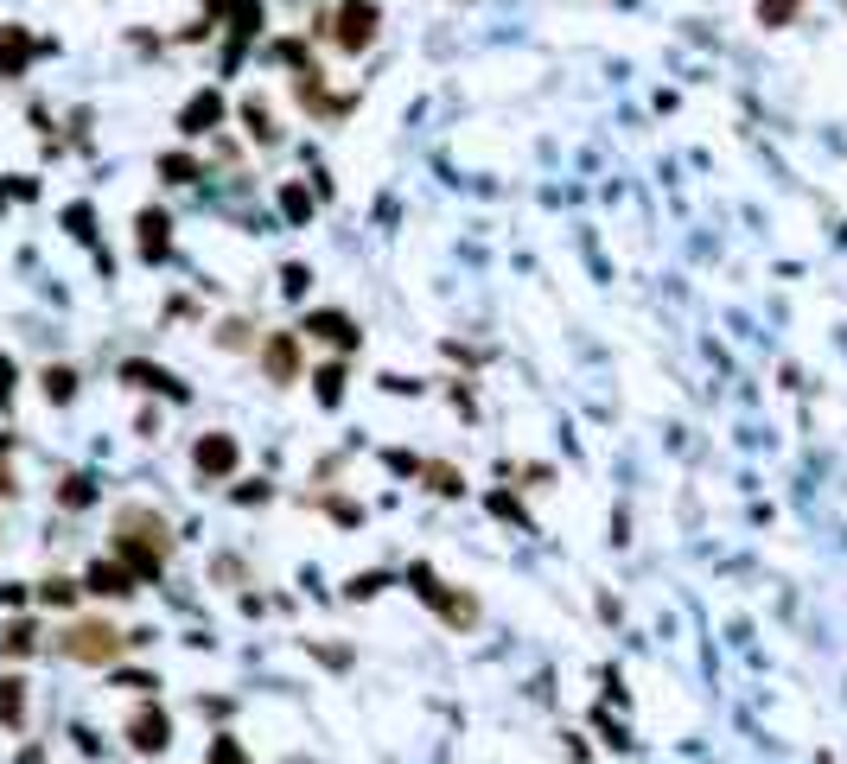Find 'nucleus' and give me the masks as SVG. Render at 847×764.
I'll return each mask as SVG.
<instances>
[{"mask_svg": "<svg viewBox=\"0 0 847 764\" xmlns=\"http://www.w3.org/2000/svg\"><path fill=\"white\" fill-rule=\"evenodd\" d=\"M7 382H13V363H7V357H0V395H7Z\"/></svg>", "mask_w": 847, "mask_h": 764, "instance_id": "obj_26", "label": "nucleus"}, {"mask_svg": "<svg viewBox=\"0 0 847 764\" xmlns=\"http://www.w3.org/2000/svg\"><path fill=\"white\" fill-rule=\"evenodd\" d=\"M39 599H45V605H71V599H77V580H45Z\"/></svg>", "mask_w": 847, "mask_h": 764, "instance_id": "obj_22", "label": "nucleus"}, {"mask_svg": "<svg viewBox=\"0 0 847 764\" xmlns=\"http://www.w3.org/2000/svg\"><path fill=\"white\" fill-rule=\"evenodd\" d=\"M45 395H51V402H71V395H77V370H64V363L45 370Z\"/></svg>", "mask_w": 847, "mask_h": 764, "instance_id": "obj_18", "label": "nucleus"}, {"mask_svg": "<svg viewBox=\"0 0 847 764\" xmlns=\"http://www.w3.org/2000/svg\"><path fill=\"white\" fill-rule=\"evenodd\" d=\"M0 726H13V733L26 726V682L20 675H0Z\"/></svg>", "mask_w": 847, "mask_h": 764, "instance_id": "obj_12", "label": "nucleus"}, {"mask_svg": "<svg viewBox=\"0 0 847 764\" xmlns=\"http://www.w3.org/2000/svg\"><path fill=\"white\" fill-rule=\"evenodd\" d=\"M211 764H249V752H242L236 733H217V739H211Z\"/></svg>", "mask_w": 847, "mask_h": 764, "instance_id": "obj_20", "label": "nucleus"}, {"mask_svg": "<svg viewBox=\"0 0 847 764\" xmlns=\"http://www.w3.org/2000/svg\"><path fill=\"white\" fill-rule=\"evenodd\" d=\"M121 376H128V382H147V389H166V395H185L179 382H172L166 370H153V363H128V370H121Z\"/></svg>", "mask_w": 847, "mask_h": 764, "instance_id": "obj_15", "label": "nucleus"}, {"mask_svg": "<svg viewBox=\"0 0 847 764\" xmlns=\"http://www.w3.org/2000/svg\"><path fill=\"white\" fill-rule=\"evenodd\" d=\"M217 121H223V96H217V90H204V96H192V102L179 109V128H185V134H204V128H217Z\"/></svg>", "mask_w": 847, "mask_h": 764, "instance_id": "obj_11", "label": "nucleus"}, {"mask_svg": "<svg viewBox=\"0 0 847 764\" xmlns=\"http://www.w3.org/2000/svg\"><path fill=\"white\" fill-rule=\"evenodd\" d=\"M58 650L71 656V663H90V669H102V663H115V656L128 650V637H121L115 624H102V618H77V624H64Z\"/></svg>", "mask_w": 847, "mask_h": 764, "instance_id": "obj_2", "label": "nucleus"}, {"mask_svg": "<svg viewBox=\"0 0 847 764\" xmlns=\"http://www.w3.org/2000/svg\"><path fill=\"white\" fill-rule=\"evenodd\" d=\"M306 332L325 338V344H338V351H351V344H357V319H351V312H332V306H325V312H313V319H306Z\"/></svg>", "mask_w": 847, "mask_h": 764, "instance_id": "obj_9", "label": "nucleus"}, {"mask_svg": "<svg viewBox=\"0 0 847 764\" xmlns=\"http://www.w3.org/2000/svg\"><path fill=\"white\" fill-rule=\"evenodd\" d=\"M13 491V433H0V497Z\"/></svg>", "mask_w": 847, "mask_h": 764, "instance_id": "obj_24", "label": "nucleus"}, {"mask_svg": "<svg viewBox=\"0 0 847 764\" xmlns=\"http://www.w3.org/2000/svg\"><path fill=\"white\" fill-rule=\"evenodd\" d=\"M236 433H204V440L192 446V465H198V478H230L236 472Z\"/></svg>", "mask_w": 847, "mask_h": 764, "instance_id": "obj_6", "label": "nucleus"}, {"mask_svg": "<svg viewBox=\"0 0 847 764\" xmlns=\"http://www.w3.org/2000/svg\"><path fill=\"white\" fill-rule=\"evenodd\" d=\"M160 172H166V179H172V185H185V179H198V166H192V160H179V153H166V160H160Z\"/></svg>", "mask_w": 847, "mask_h": 764, "instance_id": "obj_23", "label": "nucleus"}, {"mask_svg": "<svg viewBox=\"0 0 847 764\" xmlns=\"http://www.w3.org/2000/svg\"><path fill=\"white\" fill-rule=\"evenodd\" d=\"M115 561L134 573V580H160V567L172 561V529L160 510L147 503H128L115 510Z\"/></svg>", "mask_w": 847, "mask_h": 764, "instance_id": "obj_1", "label": "nucleus"}, {"mask_svg": "<svg viewBox=\"0 0 847 764\" xmlns=\"http://www.w3.org/2000/svg\"><path fill=\"white\" fill-rule=\"evenodd\" d=\"M427 491H440V497H459L465 484H459V472H453V465H427Z\"/></svg>", "mask_w": 847, "mask_h": 764, "instance_id": "obj_21", "label": "nucleus"}, {"mask_svg": "<svg viewBox=\"0 0 847 764\" xmlns=\"http://www.w3.org/2000/svg\"><path fill=\"white\" fill-rule=\"evenodd\" d=\"M83 586H90V593H102V599H121V593H134L141 580H134V573H128V567H121L115 554H109V561H96L90 573H83Z\"/></svg>", "mask_w": 847, "mask_h": 764, "instance_id": "obj_8", "label": "nucleus"}, {"mask_svg": "<svg viewBox=\"0 0 847 764\" xmlns=\"http://www.w3.org/2000/svg\"><path fill=\"white\" fill-rule=\"evenodd\" d=\"M262 370H268V382H293V376H300V344H293L287 332H274L262 344Z\"/></svg>", "mask_w": 847, "mask_h": 764, "instance_id": "obj_7", "label": "nucleus"}, {"mask_svg": "<svg viewBox=\"0 0 847 764\" xmlns=\"http://www.w3.org/2000/svg\"><path fill=\"white\" fill-rule=\"evenodd\" d=\"M90 497H96V484H90V478H64V484H58V503H64V510H83Z\"/></svg>", "mask_w": 847, "mask_h": 764, "instance_id": "obj_19", "label": "nucleus"}, {"mask_svg": "<svg viewBox=\"0 0 847 764\" xmlns=\"http://www.w3.org/2000/svg\"><path fill=\"white\" fill-rule=\"evenodd\" d=\"M32 64V32L26 26H0V77H20Z\"/></svg>", "mask_w": 847, "mask_h": 764, "instance_id": "obj_10", "label": "nucleus"}, {"mask_svg": "<svg viewBox=\"0 0 847 764\" xmlns=\"http://www.w3.org/2000/svg\"><path fill=\"white\" fill-rule=\"evenodd\" d=\"M32 644H39V624H32V618H13L7 637H0V650H7V656H26Z\"/></svg>", "mask_w": 847, "mask_h": 764, "instance_id": "obj_13", "label": "nucleus"}, {"mask_svg": "<svg viewBox=\"0 0 847 764\" xmlns=\"http://www.w3.org/2000/svg\"><path fill=\"white\" fill-rule=\"evenodd\" d=\"M408 580H414V593H421V605H427V612H440L446 624H453V631H472V624H478V599L453 593V586H446V580H440V573L427 567V561H414V567H408Z\"/></svg>", "mask_w": 847, "mask_h": 764, "instance_id": "obj_3", "label": "nucleus"}, {"mask_svg": "<svg viewBox=\"0 0 847 764\" xmlns=\"http://www.w3.org/2000/svg\"><path fill=\"white\" fill-rule=\"evenodd\" d=\"M128 745H134L141 758H160L166 745H172V714H166V707H153V701H141V707L128 714Z\"/></svg>", "mask_w": 847, "mask_h": 764, "instance_id": "obj_5", "label": "nucleus"}, {"mask_svg": "<svg viewBox=\"0 0 847 764\" xmlns=\"http://www.w3.org/2000/svg\"><path fill=\"white\" fill-rule=\"evenodd\" d=\"M376 26H383V13H376L370 0H338V7L325 13V39H332L338 51H363L376 39Z\"/></svg>", "mask_w": 847, "mask_h": 764, "instance_id": "obj_4", "label": "nucleus"}, {"mask_svg": "<svg viewBox=\"0 0 847 764\" xmlns=\"http://www.w3.org/2000/svg\"><path fill=\"white\" fill-rule=\"evenodd\" d=\"M211 7H236V0H211Z\"/></svg>", "mask_w": 847, "mask_h": 764, "instance_id": "obj_27", "label": "nucleus"}, {"mask_svg": "<svg viewBox=\"0 0 847 764\" xmlns=\"http://www.w3.org/2000/svg\"><path fill=\"white\" fill-rule=\"evenodd\" d=\"M141 255H166V217L160 211L141 217Z\"/></svg>", "mask_w": 847, "mask_h": 764, "instance_id": "obj_17", "label": "nucleus"}, {"mask_svg": "<svg viewBox=\"0 0 847 764\" xmlns=\"http://www.w3.org/2000/svg\"><path fill=\"white\" fill-rule=\"evenodd\" d=\"M313 382H319V402H325V408H338V402H344V363H325V370H319Z\"/></svg>", "mask_w": 847, "mask_h": 764, "instance_id": "obj_16", "label": "nucleus"}, {"mask_svg": "<svg viewBox=\"0 0 847 764\" xmlns=\"http://www.w3.org/2000/svg\"><path fill=\"white\" fill-rule=\"evenodd\" d=\"M803 13V0H758V26H790Z\"/></svg>", "mask_w": 847, "mask_h": 764, "instance_id": "obj_14", "label": "nucleus"}, {"mask_svg": "<svg viewBox=\"0 0 847 764\" xmlns=\"http://www.w3.org/2000/svg\"><path fill=\"white\" fill-rule=\"evenodd\" d=\"M217 344H236V351H242V344H249V325H242V319H230V325L217 332Z\"/></svg>", "mask_w": 847, "mask_h": 764, "instance_id": "obj_25", "label": "nucleus"}]
</instances>
